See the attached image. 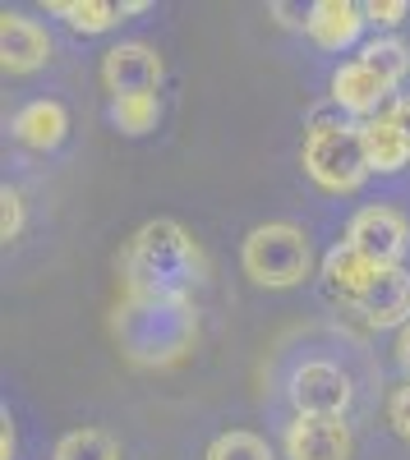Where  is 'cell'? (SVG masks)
I'll list each match as a JSON object with an SVG mask.
<instances>
[{
	"label": "cell",
	"instance_id": "4fadbf2b",
	"mask_svg": "<svg viewBox=\"0 0 410 460\" xmlns=\"http://www.w3.org/2000/svg\"><path fill=\"white\" fill-rule=\"evenodd\" d=\"M65 134H69V111L60 102H51V97H37V102L19 106V115H14V138L32 152L60 147Z\"/></svg>",
	"mask_w": 410,
	"mask_h": 460
},
{
	"label": "cell",
	"instance_id": "5b68a950",
	"mask_svg": "<svg viewBox=\"0 0 410 460\" xmlns=\"http://www.w3.org/2000/svg\"><path fill=\"white\" fill-rule=\"evenodd\" d=\"M290 405L295 414H305V419H346L351 410V373L337 368L332 359H309L290 373Z\"/></svg>",
	"mask_w": 410,
	"mask_h": 460
},
{
	"label": "cell",
	"instance_id": "ba28073f",
	"mask_svg": "<svg viewBox=\"0 0 410 460\" xmlns=\"http://www.w3.org/2000/svg\"><path fill=\"white\" fill-rule=\"evenodd\" d=\"M355 438L346 419H305L286 424V460H351Z\"/></svg>",
	"mask_w": 410,
	"mask_h": 460
},
{
	"label": "cell",
	"instance_id": "4316f807",
	"mask_svg": "<svg viewBox=\"0 0 410 460\" xmlns=\"http://www.w3.org/2000/svg\"><path fill=\"white\" fill-rule=\"evenodd\" d=\"M147 10V0H125V5H120V14H143Z\"/></svg>",
	"mask_w": 410,
	"mask_h": 460
},
{
	"label": "cell",
	"instance_id": "2e32d148",
	"mask_svg": "<svg viewBox=\"0 0 410 460\" xmlns=\"http://www.w3.org/2000/svg\"><path fill=\"white\" fill-rule=\"evenodd\" d=\"M51 14H60L74 32H106V28H116L125 14H120V5H106V0H51L47 5Z\"/></svg>",
	"mask_w": 410,
	"mask_h": 460
},
{
	"label": "cell",
	"instance_id": "9a60e30c",
	"mask_svg": "<svg viewBox=\"0 0 410 460\" xmlns=\"http://www.w3.org/2000/svg\"><path fill=\"white\" fill-rule=\"evenodd\" d=\"M379 272H383V267H374V262H369L355 244H346V240H342L337 249H327V258H323V281H327V290L342 295L346 304H355Z\"/></svg>",
	"mask_w": 410,
	"mask_h": 460
},
{
	"label": "cell",
	"instance_id": "9c48e42d",
	"mask_svg": "<svg viewBox=\"0 0 410 460\" xmlns=\"http://www.w3.org/2000/svg\"><path fill=\"white\" fill-rule=\"evenodd\" d=\"M351 309L369 327H379V332H388V327L401 332L410 323V272H406V267H383V272L369 281V290L351 304Z\"/></svg>",
	"mask_w": 410,
	"mask_h": 460
},
{
	"label": "cell",
	"instance_id": "d4e9b609",
	"mask_svg": "<svg viewBox=\"0 0 410 460\" xmlns=\"http://www.w3.org/2000/svg\"><path fill=\"white\" fill-rule=\"evenodd\" d=\"M388 115H392V120H397V125H401V134H406V138H410V93H406V97H397V102H392V111H388Z\"/></svg>",
	"mask_w": 410,
	"mask_h": 460
},
{
	"label": "cell",
	"instance_id": "d6986e66",
	"mask_svg": "<svg viewBox=\"0 0 410 460\" xmlns=\"http://www.w3.org/2000/svg\"><path fill=\"white\" fill-rule=\"evenodd\" d=\"M51 460H120V442L102 429H74L56 442Z\"/></svg>",
	"mask_w": 410,
	"mask_h": 460
},
{
	"label": "cell",
	"instance_id": "ffe728a7",
	"mask_svg": "<svg viewBox=\"0 0 410 460\" xmlns=\"http://www.w3.org/2000/svg\"><path fill=\"white\" fill-rule=\"evenodd\" d=\"M203 460H272V447L249 433V429H231V433H217Z\"/></svg>",
	"mask_w": 410,
	"mask_h": 460
},
{
	"label": "cell",
	"instance_id": "ac0fdd59",
	"mask_svg": "<svg viewBox=\"0 0 410 460\" xmlns=\"http://www.w3.org/2000/svg\"><path fill=\"white\" fill-rule=\"evenodd\" d=\"M157 120H162V97L157 93H147V97H116V102H111V125H116L120 134H129V138L157 129Z\"/></svg>",
	"mask_w": 410,
	"mask_h": 460
},
{
	"label": "cell",
	"instance_id": "484cf974",
	"mask_svg": "<svg viewBox=\"0 0 410 460\" xmlns=\"http://www.w3.org/2000/svg\"><path fill=\"white\" fill-rule=\"evenodd\" d=\"M0 460H14V424H10V410H5V419H0Z\"/></svg>",
	"mask_w": 410,
	"mask_h": 460
},
{
	"label": "cell",
	"instance_id": "6da1fadb",
	"mask_svg": "<svg viewBox=\"0 0 410 460\" xmlns=\"http://www.w3.org/2000/svg\"><path fill=\"white\" fill-rule=\"evenodd\" d=\"M111 336L134 368H171L194 350L199 314L190 295H125L111 314Z\"/></svg>",
	"mask_w": 410,
	"mask_h": 460
},
{
	"label": "cell",
	"instance_id": "e0dca14e",
	"mask_svg": "<svg viewBox=\"0 0 410 460\" xmlns=\"http://www.w3.org/2000/svg\"><path fill=\"white\" fill-rule=\"evenodd\" d=\"M360 60L374 69L388 88H401V79L410 74V47L401 42V37H374V42L360 51Z\"/></svg>",
	"mask_w": 410,
	"mask_h": 460
},
{
	"label": "cell",
	"instance_id": "52a82bcc",
	"mask_svg": "<svg viewBox=\"0 0 410 460\" xmlns=\"http://www.w3.org/2000/svg\"><path fill=\"white\" fill-rule=\"evenodd\" d=\"M162 79H166V65L147 42H120L102 56V84H106L111 102L116 97H147V93L162 88Z\"/></svg>",
	"mask_w": 410,
	"mask_h": 460
},
{
	"label": "cell",
	"instance_id": "603a6c76",
	"mask_svg": "<svg viewBox=\"0 0 410 460\" xmlns=\"http://www.w3.org/2000/svg\"><path fill=\"white\" fill-rule=\"evenodd\" d=\"M388 424L397 429L401 442H410V382L392 392V401H388Z\"/></svg>",
	"mask_w": 410,
	"mask_h": 460
},
{
	"label": "cell",
	"instance_id": "3957f363",
	"mask_svg": "<svg viewBox=\"0 0 410 460\" xmlns=\"http://www.w3.org/2000/svg\"><path fill=\"white\" fill-rule=\"evenodd\" d=\"M240 267L254 286L263 290H290L305 277H314V244L305 240L300 226L290 221H268L254 226L240 244Z\"/></svg>",
	"mask_w": 410,
	"mask_h": 460
},
{
	"label": "cell",
	"instance_id": "277c9868",
	"mask_svg": "<svg viewBox=\"0 0 410 460\" xmlns=\"http://www.w3.org/2000/svg\"><path fill=\"white\" fill-rule=\"evenodd\" d=\"M300 162H305V175L327 189V194H355V189L374 175L364 162V138H360V125L351 120H318L309 125L305 134V147H300Z\"/></svg>",
	"mask_w": 410,
	"mask_h": 460
},
{
	"label": "cell",
	"instance_id": "30bf717a",
	"mask_svg": "<svg viewBox=\"0 0 410 460\" xmlns=\"http://www.w3.org/2000/svg\"><path fill=\"white\" fill-rule=\"evenodd\" d=\"M51 60V32L19 14V10H5L0 14V65L5 74H37Z\"/></svg>",
	"mask_w": 410,
	"mask_h": 460
},
{
	"label": "cell",
	"instance_id": "7a4b0ae2",
	"mask_svg": "<svg viewBox=\"0 0 410 460\" xmlns=\"http://www.w3.org/2000/svg\"><path fill=\"white\" fill-rule=\"evenodd\" d=\"M125 295H190L203 281V249L171 217L143 221L120 253Z\"/></svg>",
	"mask_w": 410,
	"mask_h": 460
},
{
	"label": "cell",
	"instance_id": "cb8c5ba5",
	"mask_svg": "<svg viewBox=\"0 0 410 460\" xmlns=\"http://www.w3.org/2000/svg\"><path fill=\"white\" fill-rule=\"evenodd\" d=\"M397 368L406 373V382H410V323L397 332Z\"/></svg>",
	"mask_w": 410,
	"mask_h": 460
},
{
	"label": "cell",
	"instance_id": "7c38bea8",
	"mask_svg": "<svg viewBox=\"0 0 410 460\" xmlns=\"http://www.w3.org/2000/svg\"><path fill=\"white\" fill-rule=\"evenodd\" d=\"M392 93H397V88H388L360 56L346 60L337 74H332V102H337L346 115H364V120H374V115H383V102H388Z\"/></svg>",
	"mask_w": 410,
	"mask_h": 460
},
{
	"label": "cell",
	"instance_id": "44dd1931",
	"mask_svg": "<svg viewBox=\"0 0 410 460\" xmlns=\"http://www.w3.org/2000/svg\"><path fill=\"white\" fill-rule=\"evenodd\" d=\"M23 221H28V212H23V194H19L14 184H5V189H0V240L14 244V240L23 235Z\"/></svg>",
	"mask_w": 410,
	"mask_h": 460
},
{
	"label": "cell",
	"instance_id": "8fae6325",
	"mask_svg": "<svg viewBox=\"0 0 410 460\" xmlns=\"http://www.w3.org/2000/svg\"><path fill=\"white\" fill-rule=\"evenodd\" d=\"M305 32L323 51H346L364 32V5H355V0H314L305 14Z\"/></svg>",
	"mask_w": 410,
	"mask_h": 460
},
{
	"label": "cell",
	"instance_id": "5bb4252c",
	"mask_svg": "<svg viewBox=\"0 0 410 460\" xmlns=\"http://www.w3.org/2000/svg\"><path fill=\"white\" fill-rule=\"evenodd\" d=\"M360 138H364V162L374 175H392L401 166H410V138L401 134V125L392 115H374V120L360 125Z\"/></svg>",
	"mask_w": 410,
	"mask_h": 460
},
{
	"label": "cell",
	"instance_id": "8992f818",
	"mask_svg": "<svg viewBox=\"0 0 410 460\" xmlns=\"http://www.w3.org/2000/svg\"><path fill=\"white\" fill-rule=\"evenodd\" d=\"M346 244H355L374 267H401L410 249V221L397 208H360L346 226Z\"/></svg>",
	"mask_w": 410,
	"mask_h": 460
},
{
	"label": "cell",
	"instance_id": "7402d4cb",
	"mask_svg": "<svg viewBox=\"0 0 410 460\" xmlns=\"http://www.w3.org/2000/svg\"><path fill=\"white\" fill-rule=\"evenodd\" d=\"M406 14H410L406 0H364V23L374 28H397Z\"/></svg>",
	"mask_w": 410,
	"mask_h": 460
}]
</instances>
